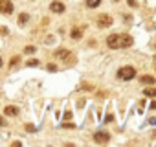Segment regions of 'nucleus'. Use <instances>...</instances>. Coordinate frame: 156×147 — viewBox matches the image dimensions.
I'll return each instance as SVG.
<instances>
[{
    "label": "nucleus",
    "mask_w": 156,
    "mask_h": 147,
    "mask_svg": "<svg viewBox=\"0 0 156 147\" xmlns=\"http://www.w3.org/2000/svg\"><path fill=\"white\" fill-rule=\"evenodd\" d=\"M62 127H64V129H73L75 125H73V123H62Z\"/></svg>",
    "instance_id": "nucleus-21"
},
{
    "label": "nucleus",
    "mask_w": 156,
    "mask_h": 147,
    "mask_svg": "<svg viewBox=\"0 0 156 147\" xmlns=\"http://www.w3.org/2000/svg\"><path fill=\"white\" fill-rule=\"evenodd\" d=\"M94 140H96L98 143H107V142L110 140V134L105 132V131H98V132L94 134Z\"/></svg>",
    "instance_id": "nucleus-6"
},
{
    "label": "nucleus",
    "mask_w": 156,
    "mask_h": 147,
    "mask_svg": "<svg viewBox=\"0 0 156 147\" xmlns=\"http://www.w3.org/2000/svg\"><path fill=\"white\" fill-rule=\"evenodd\" d=\"M70 118H72V112H70V110H66V112H64V120H70Z\"/></svg>",
    "instance_id": "nucleus-23"
},
{
    "label": "nucleus",
    "mask_w": 156,
    "mask_h": 147,
    "mask_svg": "<svg viewBox=\"0 0 156 147\" xmlns=\"http://www.w3.org/2000/svg\"><path fill=\"white\" fill-rule=\"evenodd\" d=\"M0 13L2 15H11L13 13V2L11 0H0Z\"/></svg>",
    "instance_id": "nucleus-2"
},
{
    "label": "nucleus",
    "mask_w": 156,
    "mask_h": 147,
    "mask_svg": "<svg viewBox=\"0 0 156 147\" xmlns=\"http://www.w3.org/2000/svg\"><path fill=\"white\" fill-rule=\"evenodd\" d=\"M107 44H108V48H112V50L119 48V37H118V33L108 35V37H107Z\"/></svg>",
    "instance_id": "nucleus-5"
},
{
    "label": "nucleus",
    "mask_w": 156,
    "mask_h": 147,
    "mask_svg": "<svg viewBox=\"0 0 156 147\" xmlns=\"http://www.w3.org/2000/svg\"><path fill=\"white\" fill-rule=\"evenodd\" d=\"M2 64H4V63H2V59H0V68H2Z\"/></svg>",
    "instance_id": "nucleus-28"
},
{
    "label": "nucleus",
    "mask_w": 156,
    "mask_h": 147,
    "mask_svg": "<svg viewBox=\"0 0 156 147\" xmlns=\"http://www.w3.org/2000/svg\"><path fill=\"white\" fill-rule=\"evenodd\" d=\"M55 57H57V59H62V61H66V59H73V55H72L68 50H57V52H55Z\"/></svg>",
    "instance_id": "nucleus-7"
},
{
    "label": "nucleus",
    "mask_w": 156,
    "mask_h": 147,
    "mask_svg": "<svg viewBox=\"0 0 156 147\" xmlns=\"http://www.w3.org/2000/svg\"><path fill=\"white\" fill-rule=\"evenodd\" d=\"M8 31H9V30H8V28H4V26L0 28V33H2V35H8Z\"/></svg>",
    "instance_id": "nucleus-22"
},
{
    "label": "nucleus",
    "mask_w": 156,
    "mask_h": 147,
    "mask_svg": "<svg viewBox=\"0 0 156 147\" xmlns=\"http://www.w3.org/2000/svg\"><path fill=\"white\" fill-rule=\"evenodd\" d=\"M4 125H6V120H4L2 116H0V127H4Z\"/></svg>",
    "instance_id": "nucleus-27"
},
{
    "label": "nucleus",
    "mask_w": 156,
    "mask_h": 147,
    "mask_svg": "<svg viewBox=\"0 0 156 147\" xmlns=\"http://www.w3.org/2000/svg\"><path fill=\"white\" fill-rule=\"evenodd\" d=\"M149 107H151L152 110H156V101H151V105H149Z\"/></svg>",
    "instance_id": "nucleus-25"
},
{
    "label": "nucleus",
    "mask_w": 156,
    "mask_h": 147,
    "mask_svg": "<svg viewBox=\"0 0 156 147\" xmlns=\"http://www.w3.org/2000/svg\"><path fill=\"white\" fill-rule=\"evenodd\" d=\"M48 70H50V72H55V70H57V66H55V64H51V63H50V64H48Z\"/></svg>",
    "instance_id": "nucleus-20"
},
{
    "label": "nucleus",
    "mask_w": 156,
    "mask_h": 147,
    "mask_svg": "<svg viewBox=\"0 0 156 147\" xmlns=\"http://www.w3.org/2000/svg\"><path fill=\"white\" fill-rule=\"evenodd\" d=\"M19 61H20V57H13V59H11V66H15Z\"/></svg>",
    "instance_id": "nucleus-19"
},
{
    "label": "nucleus",
    "mask_w": 156,
    "mask_h": 147,
    "mask_svg": "<svg viewBox=\"0 0 156 147\" xmlns=\"http://www.w3.org/2000/svg\"><path fill=\"white\" fill-rule=\"evenodd\" d=\"M26 131H28V132H35L37 129H35V125H33V123H26Z\"/></svg>",
    "instance_id": "nucleus-15"
},
{
    "label": "nucleus",
    "mask_w": 156,
    "mask_h": 147,
    "mask_svg": "<svg viewBox=\"0 0 156 147\" xmlns=\"http://www.w3.org/2000/svg\"><path fill=\"white\" fill-rule=\"evenodd\" d=\"M145 92V96H149V98H156V88H147V90H143Z\"/></svg>",
    "instance_id": "nucleus-14"
},
{
    "label": "nucleus",
    "mask_w": 156,
    "mask_h": 147,
    "mask_svg": "<svg viewBox=\"0 0 156 147\" xmlns=\"http://www.w3.org/2000/svg\"><path fill=\"white\" fill-rule=\"evenodd\" d=\"M70 35H72V39H81V37H83V30H81V28H73Z\"/></svg>",
    "instance_id": "nucleus-10"
},
{
    "label": "nucleus",
    "mask_w": 156,
    "mask_h": 147,
    "mask_svg": "<svg viewBox=\"0 0 156 147\" xmlns=\"http://www.w3.org/2000/svg\"><path fill=\"white\" fill-rule=\"evenodd\" d=\"M127 4H129L130 8H136V6H138V2H136V0H129V2H127Z\"/></svg>",
    "instance_id": "nucleus-18"
},
{
    "label": "nucleus",
    "mask_w": 156,
    "mask_h": 147,
    "mask_svg": "<svg viewBox=\"0 0 156 147\" xmlns=\"http://www.w3.org/2000/svg\"><path fill=\"white\" fill-rule=\"evenodd\" d=\"M112 120H114V116H112V114H107V118H105V121L108 123V121H112Z\"/></svg>",
    "instance_id": "nucleus-24"
},
{
    "label": "nucleus",
    "mask_w": 156,
    "mask_h": 147,
    "mask_svg": "<svg viewBox=\"0 0 156 147\" xmlns=\"http://www.w3.org/2000/svg\"><path fill=\"white\" fill-rule=\"evenodd\" d=\"M28 20H30V15H28V13H20V17H19V26H24Z\"/></svg>",
    "instance_id": "nucleus-11"
},
{
    "label": "nucleus",
    "mask_w": 156,
    "mask_h": 147,
    "mask_svg": "<svg viewBox=\"0 0 156 147\" xmlns=\"http://www.w3.org/2000/svg\"><path fill=\"white\" fill-rule=\"evenodd\" d=\"M50 9H51L53 13H62V11H64V4H62V2H51V4H50Z\"/></svg>",
    "instance_id": "nucleus-8"
},
{
    "label": "nucleus",
    "mask_w": 156,
    "mask_h": 147,
    "mask_svg": "<svg viewBox=\"0 0 156 147\" xmlns=\"http://www.w3.org/2000/svg\"><path fill=\"white\" fill-rule=\"evenodd\" d=\"M101 4V0H87V6L88 8H98Z\"/></svg>",
    "instance_id": "nucleus-13"
},
{
    "label": "nucleus",
    "mask_w": 156,
    "mask_h": 147,
    "mask_svg": "<svg viewBox=\"0 0 156 147\" xmlns=\"http://www.w3.org/2000/svg\"><path fill=\"white\" fill-rule=\"evenodd\" d=\"M35 50H37L35 46H26V48H24V53H33Z\"/></svg>",
    "instance_id": "nucleus-16"
},
{
    "label": "nucleus",
    "mask_w": 156,
    "mask_h": 147,
    "mask_svg": "<svg viewBox=\"0 0 156 147\" xmlns=\"http://www.w3.org/2000/svg\"><path fill=\"white\" fill-rule=\"evenodd\" d=\"M134 76H136V70H134L132 66H123V68L118 70V77L123 79V81H129V79H132Z\"/></svg>",
    "instance_id": "nucleus-1"
},
{
    "label": "nucleus",
    "mask_w": 156,
    "mask_h": 147,
    "mask_svg": "<svg viewBox=\"0 0 156 147\" xmlns=\"http://www.w3.org/2000/svg\"><path fill=\"white\" fill-rule=\"evenodd\" d=\"M26 64H28V66H39V61H37V59H30Z\"/></svg>",
    "instance_id": "nucleus-17"
},
{
    "label": "nucleus",
    "mask_w": 156,
    "mask_h": 147,
    "mask_svg": "<svg viewBox=\"0 0 156 147\" xmlns=\"http://www.w3.org/2000/svg\"><path fill=\"white\" fill-rule=\"evenodd\" d=\"M118 37H119V48H130L132 46V37L129 33H121Z\"/></svg>",
    "instance_id": "nucleus-3"
},
{
    "label": "nucleus",
    "mask_w": 156,
    "mask_h": 147,
    "mask_svg": "<svg viewBox=\"0 0 156 147\" xmlns=\"http://www.w3.org/2000/svg\"><path fill=\"white\" fill-rule=\"evenodd\" d=\"M149 123L151 125H156V118H149Z\"/></svg>",
    "instance_id": "nucleus-26"
},
{
    "label": "nucleus",
    "mask_w": 156,
    "mask_h": 147,
    "mask_svg": "<svg viewBox=\"0 0 156 147\" xmlns=\"http://www.w3.org/2000/svg\"><path fill=\"white\" fill-rule=\"evenodd\" d=\"M141 83H145V85H152V83H154V77H152V76H143V77H141Z\"/></svg>",
    "instance_id": "nucleus-12"
},
{
    "label": "nucleus",
    "mask_w": 156,
    "mask_h": 147,
    "mask_svg": "<svg viewBox=\"0 0 156 147\" xmlns=\"http://www.w3.org/2000/svg\"><path fill=\"white\" fill-rule=\"evenodd\" d=\"M20 110H19V107H15V105H8L6 109H4V114L6 116H17Z\"/></svg>",
    "instance_id": "nucleus-9"
},
{
    "label": "nucleus",
    "mask_w": 156,
    "mask_h": 147,
    "mask_svg": "<svg viewBox=\"0 0 156 147\" xmlns=\"http://www.w3.org/2000/svg\"><path fill=\"white\" fill-rule=\"evenodd\" d=\"M98 26H99V28H108V26H112V17H110V15H99V17H98Z\"/></svg>",
    "instance_id": "nucleus-4"
}]
</instances>
